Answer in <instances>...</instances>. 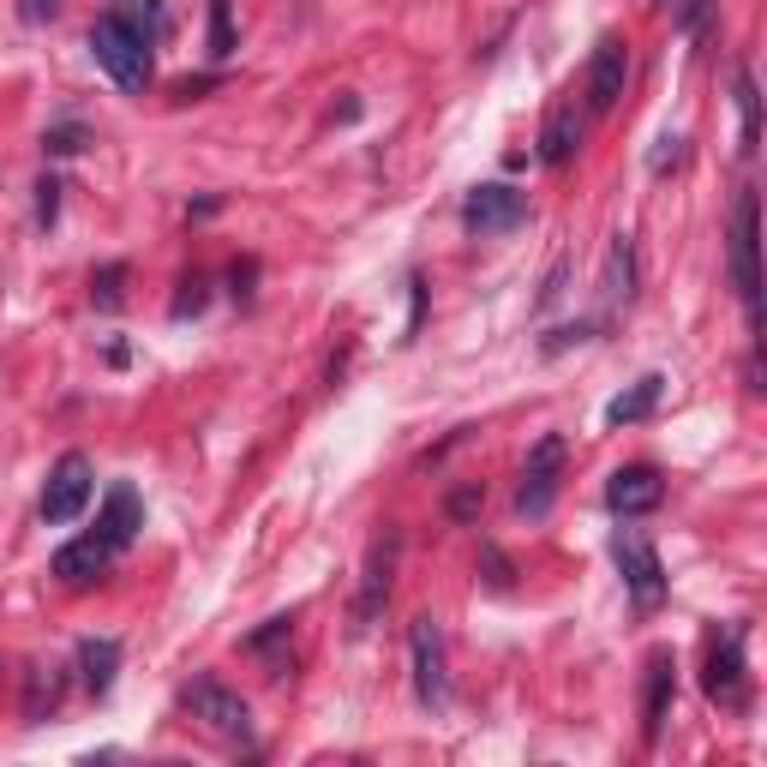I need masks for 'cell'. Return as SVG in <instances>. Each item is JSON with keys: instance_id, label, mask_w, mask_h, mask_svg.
Listing matches in <instances>:
<instances>
[{"instance_id": "cell-15", "label": "cell", "mask_w": 767, "mask_h": 767, "mask_svg": "<svg viewBox=\"0 0 767 767\" xmlns=\"http://www.w3.org/2000/svg\"><path fill=\"white\" fill-rule=\"evenodd\" d=\"M582 132H587V114L575 109V102H552V114H545V126H540V162L564 168V162L582 151Z\"/></svg>"}, {"instance_id": "cell-23", "label": "cell", "mask_w": 767, "mask_h": 767, "mask_svg": "<svg viewBox=\"0 0 767 767\" xmlns=\"http://www.w3.org/2000/svg\"><path fill=\"white\" fill-rule=\"evenodd\" d=\"M126 264H102V270H91V300H96V313H121L126 306Z\"/></svg>"}, {"instance_id": "cell-18", "label": "cell", "mask_w": 767, "mask_h": 767, "mask_svg": "<svg viewBox=\"0 0 767 767\" xmlns=\"http://www.w3.org/2000/svg\"><path fill=\"white\" fill-rule=\"evenodd\" d=\"M659 396H666V378H659V372L636 378L624 396H612V402H606V426H636V420H647L659 408Z\"/></svg>"}, {"instance_id": "cell-20", "label": "cell", "mask_w": 767, "mask_h": 767, "mask_svg": "<svg viewBox=\"0 0 767 767\" xmlns=\"http://www.w3.org/2000/svg\"><path fill=\"white\" fill-rule=\"evenodd\" d=\"M109 12L126 24V31H139L151 49L168 37V7H162V0H109Z\"/></svg>"}, {"instance_id": "cell-34", "label": "cell", "mask_w": 767, "mask_h": 767, "mask_svg": "<svg viewBox=\"0 0 767 767\" xmlns=\"http://www.w3.org/2000/svg\"><path fill=\"white\" fill-rule=\"evenodd\" d=\"M54 12H61V0H19V19L24 24H49Z\"/></svg>"}, {"instance_id": "cell-24", "label": "cell", "mask_w": 767, "mask_h": 767, "mask_svg": "<svg viewBox=\"0 0 767 767\" xmlns=\"http://www.w3.org/2000/svg\"><path fill=\"white\" fill-rule=\"evenodd\" d=\"M204 306H211V276H181V294H174V306H168V318L174 324H186V318H198Z\"/></svg>"}, {"instance_id": "cell-14", "label": "cell", "mask_w": 767, "mask_h": 767, "mask_svg": "<svg viewBox=\"0 0 767 767\" xmlns=\"http://www.w3.org/2000/svg\"><path fill=\"white\" fill-rule=\"evenodd\" d=\"M659 498H666V480H659L654 468H617L606 480V510L612 515H647V510H659Z\"/></svg>"}, {"instance_id": "cell-16", "label": "cell", "mask_w": 767, "mask_h": 767, "mask_svg": "<svg viewBox=\"0 0 767 767\" xmlns=\"http://www.w3.org/2000/svg\"><path fill=\"white\" fill-rule=\"evenodd\" d=\"M109 545H102L96 534H84V540H67L61 552H54V582H67V587H84V582H96L102 570H109Z\"/></svg>"}, {"instance_id": "cell-22", "label": "cell", "mask_w": 767, "mask_h": 767, "mask_svg": "<svg viewBox=\"0 0 767 767\" xmlns=\"http://www.w3.org/2000/svg\"><path fill=\"white\" fill-rule=\"evenodd\" d=\"M606 300H636V246H630V234H612L606 246Z\"/></svg>"}, {"instance_id": "cell-8", "label": "cell", "mask_w": 767, "mask_h": 767, "mask_svg": "<svg viewBox=\"0 0 767 767\" xmlns=\"http://www.w3.org/2000/svg\"><path fill=\"white\" fill-rule=\"evenodd\" d=\"M612 558H617V570H624L630 600H636L642 612H654L659 600H666V564H659V552L642 534H617L612 540Z\"/></svg>"}, {"instance_id": "cell-2", "label": "cell", "mask_w": 767, "mask_h": 767, "mask_svg": "<svg viewBox=\"0 0 767 767\" xmlns=\"http://www.w3.org/2000/svg\"><path fill=\"white\" fill-rule=\"evenodd\" d=\"M181 702H186V714L198 719L204 732L228 737V744H253V707L234 696V689H223L216 677H198V684H186Z\"/></svg>"}, {"instance_id": "cell-28", "label": "cell", "mask_w": 767, "mask_h": 767, "mask_svg": "<svg viewBox=\"0 0 767 767\" xmlns=\"http://www.w3.org/2000/svg\"><path fill=\"white\" fill-rule=\"evenodd\" d=\"M480 504H485V485L480 480L474 485H456V492L444 498V515H450V522H474Z\"/></svg>"}, {"instance_id": "cell-12", "label": "cell", "mask_w": 767, "mask_h": 767, "mask_svg": "<svg viewBox=\"0 0 767 767\" xmlns=\"http://www.w3.org/2000/svg\"><path fill=\"white\" fill-rule=\"evenodd\" d=\"M139 528H144V504H139V492H132L126 480H114V485H109V498H102V510H96V540L109 545V552H126V545L139 540Z\"/></svg>"}, {"instance_id": "cell-6", "label": "cell", "mask_w": 767, "mask_h": 767, "mask_svg": "<svg viewBox=\"0 0 767 767\" xmlns=\"http://www.w3.org/2000/svg\"><path fill=\"white\" fill-rule=\"evenodd\" d=\"M91 456H79V450H67L61 462H54V474L49 485H42V522H54V528H67V522H79L84 504H91Z\"/></svg>"}, {"instance_id": "cell-35", "label": "cell", "mask_w": 767, "mask_h": 767, "mask_svg": "<svg viewBox=\"0 0 767 767\" xmlns=\"http://www.w3.org/2000/svg\"><path fill=\"white\" fill-rule=\"evenodd\" d=\"M594 330V324H564V330H552L545 336V354H558V348H570V342H582V336Z\"/></svg>"}, {"instance_id": "cell-9", "label": "cell", "mask_w": 767, "mask_h": 767, "mask_svg": "<svg viewBox=\"0 0 767 767\" xmlns=\"http://www.w3.org/2000/svg\"><path fill=\"white\" fill-rule=\"evenodd\" d=\"M756 246H761V234H756V192H744V198H737V216H732V283H737V294H744L749 318H761Z\"/></svg>"}, {"instance_id": "cell-37", "label": "cell", "mask_w": 767, "mask_h": 767, "mask_svg": "<svg viewBox=\"0 0 767 767\" xmlns=\"http://www.w3.org/2000/svg\"><path fill=\"white\" fill-rule=\"evenodd\" d=\"M558 294H564V258L552 264V276H545V288H540V306H552Z\"/></svg>"}, {"instance_id": "cell-19", "label": "cell", "mask_w": 767, "mask_h": 767, "mask_svg": "<svg viewBox=\"0 0 767 767\" xmlns=\"http://www.w3.org/2000/svg\"><path fill=\"white\" fill-rule=\"evenodd\" d=\"M61 696H67V672L61 666H31L24 672V719H31V726H42V719L61 707Z\"/></svg>"}, {"instance_id": "cell-5", "label": "cell", "mask_w": 767, "mask_h": 767, "mask_svg": "<svg viewBox=\"0 0 767 767\" xmlns=\"http://www.w3.org/2000/svg\"><path fill=\"white\" fill-rule=\"evenodd\" d=\"M528 223V192H515L504 181H485L462 198V228L480 234V241H492V234H510Z\"/></svg>"}, {"instance_id": "cell-31", "label": "cell", "mask_w": 767, "mask_h": 767, "mask_svg": "<svg viewBox=\"0 0 767 767\" xmlns=\"http://www.w3.org/2000/svg\"><path fill=\"white\" fill-rule=\"evenodd\" d=\"M707 7H714V0H677L672 31H677V37H696V31H702V19H707Z\"/></svg>"}, {"instance_id": "cell-11", "label": "cell", "mask_w": 767, "mask_h": 767, "mask_svg": "<svg viewBox=\"0 0 767 767\" xmlns=\"http://www.w3.org/2000/svg\"><path fill=\"white\" fill-rule=\"evenodd\" d=\"M672 702H677V659H672V647H654V654H647V689H642V737H647V749L666 737Z\"/></svg>"}, {"instance_id": "cell-25", "label": "cell", "mask_w": 767, "mask_h": 767, "mask_svg": "<svg viewBox=\"0 0 767 767\" xmlns=\"http://www.w3.org/2000/svg\"><path fill=\"white\" fill-rule=\"evenodd\" d=\"M234 7L228 0H211V61H234Z\"/></svg>"}, {"instance_id": "cell-21", "label": "cell", "mask_w": 767, "mask_h": 767, "mask_svg": "<svg viewBox=\"0 0 767 767\" xmlns=\"http://www.w3.org/2000/svg\"><path fill=\"white\" fill-rule=\"evenodd\" d=\"M732 96H737V114H744V139H737V156H756V144H761V91H756V72H749V67H737Z\"/></svg>"}, {"instance_id": "cell-10", "label": "cell", "mask_w": 767, "mask_h": 767, "mask_svg": "<svg viewBox=\"0 0 767 767\" xmlns=\"http://www.w3.org/2000/svg\"><path fill=\"white\" fill-rule=\"evenodd\" d=\"M624 84H630V42L600 37L594 61H587V114H612L624 102Z\"/></svg>"}, {"instance_id": "cell-13", "label": "cell", "mask_w": 767, "mask_h": 767, "mask_svg": "<svg viewBox=\"0 0 767 767\" xmlns=\"http://www.w3.org/2000/svg\"><path fill=\"white\" fill-rule=\"evenodd\" d=\"M396 552H402V540L396 534H384L372 545V558H366V575H360V600H354V624H378V612H384V600H390V575H396Z\"/></svg>"}, {"instance_id": "cell-32", "label": "cell", "mask_w": 767, "mask_h": 767, "mask_svg": "<svg viewBox=\"0 0 767 767\" xmlns=\"http://www.w3.org/2000/svg\"><path fill=\"white\" fill-rule=\"evenodd\" d=\"M677 162H684V139H677V132H666V139H659V151L647 156V168L666 174V168H677Z\"/></svg>"}, {"instance_id": "cell-4", "label": "cell", "mask_w": 767, "mask_h": 767, "mask_svg": "<svg viewBox=\"0 0 767 767\" xmlns=\"http://www.w3.org/2000/svg\"><path fill=\"white\" fill-rule=\"evenodd\" d=\"M408 654H415V696L426 707H444L450 702V654H444L438 617H415L408 624Z\"/></svg>"}, {"instance_id": "cell-17", "label": "cell", "mask_w": 767, "mask_h": 767, "mask_svg": "<svg viewBox=\"0 0 767 767\" xmlns=\"http://www.w3.org/2000/svg\"><path fill=\"white\" fill-rule=\"evenodd\" d=\"M114 672H121V642H114V636H84L79 642V677H84V689H91V696H109Z\"/></svg>"}, {"instance_id": "cell-36", "label": "cell", "mask_w": 767, "mask_h": 767, "mask_svg": "<svg viewBox=\"0 0 767 767\" xmlns=\"http://www.w3.org/2000/svg\"><path fill=\"white\" fill-rule=\"evenodd\" d=\"M204 91H216V79H181V84H174V96H181V102H198Z\"/></svg>"}, {"instance_id": "cell-26", "label": "cell", "mask_w": 767, "mask_h": 767, "mask_svg": "<svg viewBox=\"0 0 767 767\" xmlns=\"http://www.w3.org/2000/svg\"><path fill=\"white\" fill-rule=\"evenodd\" d=\"M480 575H485V587H492V594H510V587H515V564L498 552V545H480Z\"/></svg>"}, {"instance_id": "cell-30", "label": "cell", "mask_w": 767, "mask_h": 767, "mask_svg": "<svg viewBox=\"0 0 767 767\" xmlns=\"http://www.w3.org/2000/svg\"><path fill=\"white\" fill-rule=\"evenodd\" d=\"M54 216H61V181L42 174L37 181V228H54Z\"/></svg>"}, {"instance_id": "cell-3", "label": "cell", "mask_w": 767, "mask_h": 767, "mask_svg": "<svg viewBox=\"0 0 767 767\" xmlns=\"http://www.w3.org/2000/svg\"><path fill=\"white\" fill-rule=\"evenodd\" d=\"M564 432H545L534 450H528V468H522V485H515V510L528 515V522H540L545 510H552V498H558V480H564Z\"/></svg>"}, {"instance_id": "cell-1", "label": "cell", "mask_w": 767, "mask_h": 767, "mask_svg": "<svg viewBox=\"0 0 767 767\" xmlns=\"http://www.w3.org/2000/svg\"><path fill=\"white\" fill-rule=\"evenodd\" d=\"M91 54H96V67L109 72L121 91L132 96H144L151 91V79H156V54H151V42H144L139 31H126L114 12H102V19L91 24Z\"/></svg>"}, {"instance_id": "cell-27", "label": "cell", "mask_w": 767, "mask_h": 767, "mask_svg": "<svg viewBox=\"0 0 767 767\" xmlns=\"http://www.w3.org/2000/svg\"><path fill=\"white\" fill-rule=\"evenodd\" d=\"M84 144H91V132H84L79 121H67V126H49V132H42V151H49V156H79Z\"/></svg>"}, {"instance_id": "cell-33", "label": "cell", "mask_w": 767, "mask_h": 767, "mask_svg": "<svg viewBox=\"0 0 767 767\" xmlns=\"http://www.w3.org/2000/svg\"><path fill=\"white\" fill-rule=\"evenodd\" d=\"M253 283H258V264L241 258V264L228 270V294H234V300H253Z\"/></svg>"}, {"instance_id": "cell-7", "label": "cell", "mask_w": 767, "mask_h": 767, "mask_svg": "<svg viewBox=\"0 0 767 767\" xmlns=\"http://www.w3.org/2000/svg\"><path fill=\"white\" fill-rule=\"evenodd\" d=\"M702 689L714 696L719 707H749V672H744V624H726V636L707 647V672H702Z\"/></svg>"}, {"instance_id": "cell-29", "label": "cell", "mask_w": 767, "mask_h": 767, "mask_svg": "<svg viewBox=\"0 0 767 767\" xmlns=\"http://www.w3.org/2000/svg\"><path fill=\"white\" fill-rule=\"evenodd\" d=\"M288 636H294V612L288 617H270L264 630H253V636H246V654H270V647L288 642Z\"/></svg>"}]
</instances>
